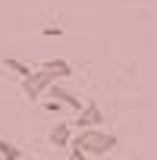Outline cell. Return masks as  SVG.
I'll list each match as a JSON object with an SVG mask.
<instances>
[{
	"mask_svg": "<svg viewBox=\"0 0 157 160\" xmlns=\"http://www.w3.org/2000/svg\"><path fill=\"white\" fill-rule=\"evenodd\" d=\"M66 160H88V154H85V151H78V148H72Z\"/></svg>",
	"mask_w": 157,
	"mask_h": 160,
	"instance_id": "obj_9",
	"label": "cell"
},
{
	"mask_svg": "<svg viewBox=\"0 0 157 160\" xmlns=\"http://www.w3.org/2000/svg\"><path fill=\"white\" fill-rule=\"evenodd\" d=\"M3 63H7V69H13V72H19V75H28V72H32V69H28L25 63H19L16 57H7Z\"/></svg>",
	"mask_w": 157,
	"mask_h": 160,
	"instance_id": "obj_8",
	"label": "cell"
},
{
	"mask_svg": "<svg viewBox=\"0 0 157 160\" xmlns=\"http://www.w3.org/2000/svg\"><path fill=\"white\" fill-rule=\"evenodd\" d=\"M44 35H47V38H53V35H63V28H60V25H47V28H44Z\"/></svg>",
	"mask_w": 157,
	"mask_h": 160,
	"instance_id": "obj_11",
	"label": "cell"
},
{
	"mask_svg": "<svg viewBox=\"0 0 157 160\" xmlns=\"http://www.w3.org/2000/svg\"><path fill=\"white\" fill-rule=\"evenodd\" d=\"M57 82V75L53 72H47V69H38V72H28V75H22V91H25V98L28 101H38L50 85Z\"/></svg>",
	"mask_w": 157,
	"mask_h": 160,
	"instance_id": "obj_2",
	"label": "cell"
},
{
	"mask_svg": "<svg viewBox=\"0 0 157 160\" xmlns=\"http://www.w3.org/2000/svg\"><path fill=\"white\" fill-rule=\"evenodd\" d=\"M69 126H78V129H91V126H104V110L94 104V101H88V104H82V110H78V116H75V122H69Z\"/></svg>",
	"mask_w": 157,
	"mask_h": 160,
	"instance_id": "obj_3",
	"label": "cell"
},
{
	"mask_svg": "<svg viewBox=\"0 0 157 160\" xmlns=\"http://www.w3.org/2000/svg\"><path fill=\"white\" fill-rule=\"evenodd\" d=\"M41 69H47V72H53L57 78H63V75H72V66L66 63V60H47Z\"/></svg>",
	"mask_w": 157,
	"mask_h": 160,
	"instance_id": "obj_7",
	"label": "cell"
},
{
	"mask_svg": "<svg viewBox=\"0 0 157 160\" xmlns=\"http://www.w3.org/2000/svg\"><path fill=\"white\" fill-rule=\"evenodd\" d=\"M69 144L78 148V151H85V154H110V151L116 148V135H113V132H104V129H98V126H91V129H82Z\"/></svg>",
	"mask_w": 157,
	"mask_h": 160,
	"instance_id": "obj_1",
	"label": "cell"
},
{
	"mask_svg": "<svg viewBox=\"0 0 157 160\" xmlns=\"http://www.w3.org/2000/svg\"><path fill=\"white\" fill-rule=\"evenodd\" d=\"M47 91H50V98H57V101H60L63 107H72L75 113L82 110V101H78V98H75V94H72L69 88H63V85H57V82H53V85H50Z\"/></svg>",
	"mask_w": 157,
	"mask_h": 160,
	"instance_id": "obj_4",
	"label": "cell"
},
{
	"mask_svg": "<svg viewBox=\"0 0 157 160\" xmlns=\"http://www.w3.org/2000/svg\"><path fill=\"white\" fill-rule=\"evenodd\" d=\"M0 157H3V160H22V151H19V144H16V141L0 138Z\"/></svg>",
	"mask_w": 157,
	"mask_h": 160,
	"instance_id": "obj_6",
	"label": "cell"
},
{
	"mask_svg": "<svg viewBox=\"0 0 157 160\" xmlns=\"http://www.w3.org/2000/svg\"><path fill=\"white\" fill-rule=\"evenodd\" d=\"M50 144L53 148H69V141H72V135H69V122H57L53 129H50Z\"/></svg>",
	"mask_w": 157,
	"mask_h": 160,
	"instance_id": "obj_5",
	"label": "cell"
},
{
	"mask_svg": "<svg viewBox=\"0 0 157 160\" xmlns=\"http://www.w3.org/2000/svg\"><path fill=\"white\" fill-rule=\"evenodd\" d=\"M44 107H47V110H50V113H60V110H63V104H60V101H57V98H53V101H47V104H44Z\"/></svg>",
	"mask_w": 157,
	"mask_h": 160,
	"instance_id": "obj_10",
	"label": "cell"
}]
</instances>
